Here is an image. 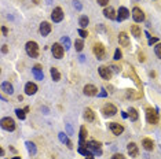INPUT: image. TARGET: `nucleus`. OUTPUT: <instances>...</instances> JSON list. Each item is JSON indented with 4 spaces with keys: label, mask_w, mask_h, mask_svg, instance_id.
Wrapping results in <instances>:
<instances>
[{
    "label": "nucleus",
    "mask_w": 161,
    "mask_h": 159,
    "mask_svg": "<svg viewBox=\"0 0 161 159\" xmlns=\"http://www.w3.org/2000/svg\"><path fill=\"white\" fill-rule=\"evenodd\" d=\"M25 50H26V54L30 58H37L39 56V45L36 41H28L26 45H25Z\"/></svg>",
    "instance_id": "nucleus-1"
},
{
    "label": "nucleus",
    "mask_w": 161,
    "mask_h": 159,
    "mask_svg": "<svg viewBox=\"0 0 161 159\" xmlns=\"http://www.w3.org/2000/svg\"><path fill=\"white\" fill-rule=\"evenodd\" d=\"M146 119L149 124L156 125L158 122V112L156 111L154 109H152V107H147L146 109Z\"/></svg>",
    "instance_id": "nucleus-2"
},
{
    "label": "nucleus",
    "mask_w": 161,
    "mask_h": 159,
    "mask_svg": "<svg viewBox=\"0 0 161 159\" xmlns=\"http://www.w3.org/2000/svg\"><path fill=\"white\" fill-rule=\"evenodd\" d=\"M2 128H3L4 130H7V132H12V130H15V122L12 118L10 117H6L2 119Z\"/></svg>",
    "instance_id": "nucleus-3"
},
{
    "label": "nucleus",
    "mask_w": 161,
    "mask_h": 159,
    "mask_svg": "<svg viewBox=\"0 0 161 159\" xmlns=\"http://www.w3.org/2000/svg\"><path fill=\"white\" fill-rule=\"evenodd\" d=\"M101 143L95 141V140H91L89 143H87V147L89 148V151H92L95 155H102V150H101Z\"/></svg>",
    "instance_id": "nucleus-4"
},
{
    "label": "nucleus",
    "mask_w": 161,
    "mask_h": 159,
    "mask_svg": "<svg viewBox=\"0 0 161 159\" xmlns=\"http://www.w3.org/2000/svg\"><path fill=\"white\" fill-rule=\"evenodd\" d=\"M52 55L54 58H57V59H61L63 56V52H65V48L62 47V44H59V43H55V44L52 45Z\"/></svg>",
    "instance_id": "nucleus-5"
},
{
    "label": "nucleus",
    "mask_w": 161,
    "mask_h": 159,
    "mask_svg": "<svg viewBox=\"0 0 161 159\" xmlns=\"http://www.w3.org/2000/svg\"><path fill=\"white\" fill-rule=\"evenodd\" d=\"M102 112H103V115H106V117H113L117 112V109H116V106H113L112 103H107L102 107Z\"/></svg>",
    "instance_id": "nucleus-6"
},
{
    "label": "nucleus",
    "mask_w": 161,
    "mask_h": 159,
    "mask_svg": "<svg viewBox=\"0 0 161 159\" xmlns=\"http://www.w3.org/2000/svg\"><path fill=\"white\" fill-rule=\"evenodd\" d=\"M51 19H52L54 22H61L63 19V11L61 7H55V8L52 10V12H51Z\"/></svg>",
    "instance_id": "nucleus-7"
},
{
    "label": "nucleus",
    "mask_w": 161,
    "mask_h": 159,
    "mask_svg": "<svg viewBox=\"0 0 161 159\" xmlns=\"http://www.w3.org/2000/svg\"><path fill=\"white\" fill-rule=\"evenodd\" d=\"M94 54L96 55V58L98 59H105V55H106V52H105V47L103 44H101V43H98V44L94 45Z\"/></svg>",
    "instance_id": "nucleus-8"
},
{
    "label": "nucleus",
    "mask_w": 161,
    "mask_h": 159,
    "mask_svg": "<svg viewBox=\"0 0 161 159\" xmlns=\"http://www.w3.org/2000/svg\"><path fill=\"white\" fill-rule=\"evenodd\" d=\"M109 129H110L112 132H113V135H116V136H120L122 132H124V126L117 124V122H110V124H109Z\"/></svg>",
    "instance_id": "nucleus-9"
},
{
    "label": "nucleus",
    "mask_w": 161,
    "mask_h": 159,
    "mask_svg": "<svg viewBox=\"0 0 161 159\" xmlns=\"http://www.w3.org/2000/svg\"><path fill=\"white\" fill-rule=\"evenodd\" d=\"M99 76L103 80H110L112 78V70L107 66H101L99 67Z\"/></svg>",
    "instance_id": "nucleus-10"
},
{
    "label": "nucleus",
    "mask_w": 161,
    "mask_h": 159,
    "mask_svg": "<svg viewBox=\"0 0 161 159\" xmlns=\"http://www.w3.org/2000/svg\"><path fill=\"white\" fill-rule=\"evenodd\" d=\"M132 17H134V19L136 22H142L143 19H145V14H143V11L139 7H135V8L132 10Z\"/></svg>",
    "instance_id": "nucleus-11"
},
{
    "label": "nucleus",
    "mask_w": 161,
    "mask_h": 159,
    "mask_svg": "<svg viewBox=\"0 0 161 159\" xmlns=\"http://www.w3.org/2000/svg\"><path fill=\"white\" fill-rule=\"evenodd\" d=\"M103 15L107 18V19H110V21H114V19H117L116 11H114L113 7H106V8L103 10Z\"/></svg>",
    "instance_id": "nucleus-12"
},
{
    "label": "nucleus",
    "mask_w": 161,
    "mask_h": 159,
    "mask_svg": "<svg viewBox=\"0 0 161 159\" xmlns=\"http://www.w3.org/2000/svg\"><path fill=\"white\" fill-rule=\"evenodd\" d=\"M96 93H98V88L95 85L88 84V85L84 86V95H87V96H95Z\"/></svg>",
    "instance_id": "nucleus-13"
},
{
    "label": "nucleus",
    "mask_w": 161,
    "mask_h": 159,
    "mask_svg": "<svg viewBox=\"0 0 161 159\" xmlns=\"http://www.w3.org/2000/svg\"><path fill=\"white\" fill-rule=\"evenodd\" d=\"M129 17V11L125 7H120L119 12H117V21H124Z\"/></svg>",
    "instance_id": "nucleus-14"
},
{
    "label": "nucleus",
    "mask_w": 161,
    "mask_h": 159,
    "mask_svg": "<svg viewBox=\"0 0 161 159\" xmlns=\"http://www.w3.org/2000/svg\"><path fill=\"white\" fill-rule=\"evenodd\" d=\"M127 150H128V154L132 158H136V156L139 155V150H138V145L135 144V143H129V144L127 145Z\"/></svg>",
    "instance_id": "nucleus-15"
},
{
    "label": "nucleus",
    "mask_w": 161,
    "mask_h": 159,
    "mask_svg": "<svg viewBox=\"0 0 161 159\" xmlns=\"http://www.w3.org/2000/svg\"><path fill=\"white\" fill-rule=\"evenodd\" d=\"M36 92H37V85H36L35 83H28L26 85H25V93L26 95L32 96V95H35Z\"/></svg>",
    "instance_id": "nucleus-16"
},
{
    "label": "nucleus",
    "mask_w": 161,
    "mask_h": 159,
    "mask_svg": "<svg viewBox=\"0 0 161 159\" xmlns=\"http://www.w3.org/2000/svg\"><path fill=\"white\" fill-rule=\"evenodd\" d=\"M119 41H120V45L121 47H128L129 45V38L128 36H127V33L125 32H121L119 34Z\"/></svg>",
    "instance_id": "nucleus-17"
},
{
    "label": "nucleus",
    "mask_w": 161,
    "mask_h": 159,
    "mask_svg": "<svg viewBox=\"0 0 161 159\" xmlns=\"http://www.w3.org/2000/svg\"><path fill=\"white\" fill-rule=\"evenodd\" d=\"M32 73H33V76L36 77V80H44V74H43L42 66L40 65H36L35 67L32 69Z\"/></svg>",
    "instance_id": "nucleus-18"
},
{
    "label": "nucleus",
    "mask_w": 161,
    "mask_h": 159,
    "mask_svg": "<svg viewBox=\"0 0 161 159\" xmlns=\"http://www.w3.org/2000/svg\"><path fill=\"white\" fill-rule=\"evenodd\" d=\"M50 32H51V25L48 22H42L40 24V33H42V36H48Z\"/></svg>",
    "instance_id": "nucleus-19"
},
{
    "label": "nucleus",
    "mask_w": 161,
    "mask_h": 159,
    "mask_svg": "<svg viewBox=\"0 0 161 159\" xmlns=\"http://www.w3.org/2000/svg\"><path fill=\"white\" fill-rule=\"evenodd\" d=\"M142 145L146 151H153V148H154V143H153V140L152 138H147V137L142 140Z\"/></svg>",
    "instance_id": "nucleus-20"
},
{
    "label": "nucleus",
    "mask_w": 161,
    "mask_h": 159,
    "mask_svg": "<svg viewBox=\"0 0 161 159\" xmlns=\"http://www.w3.org/2000/svg\"><path fill=\"white\" fill-rule=\"evenodd\" d=\"M87 129L86 126H81L80 128V147H87Z\"/></svg>",
    "instance_id": "nucleus-21"
},
{
    "label": "nucleus",
    "mask_w": 161,
    "mask_h": 159,
    "mask_svg": "<svg viewBox=\"0 0 161 159\" xmlns=\"http://www.w3.org/2000/svg\"><path fill=\"white\" fill-rule=\"evenodd\" d=\"M84 118H86L88 122H92L94 119H95V112L91 109H86V111H84Z\"/></svg>",
    "instance_id": "nucleus-22"
},
{
    "label": "nucleus",
    "mask_w": 161,
    "mask_h": 159,
    "mask_svg": "<svg viewBox=\"0 0 161 159\" xmlns=\"http://www.w3.org/2000/svg\"><path fill=\"white\" fill-rule=\"evenodd\" d=\"M2 89H3V92H6V93H8V95H11L12 92H14V86L10 83H7V81H4V83L2 84Z\"/></svg>",
    "instance_id": "nucleus-23"
},
{
    "label": "nucleus",
    "mask_w": 161,
    "mask_h": 159,
    "mask_svg": "<svg viewBox=\"0 0 161 159\" xmlns=\"http://www.w3.org/2000/svg\"><path fill=\"white\" fill-rule=\"evenodd\" d=\"M25 145H26V148H28V152H29L32 156H35V155H36V152H37L35 143H32V141H26V143H25Z\"/></svg>",
    "instance_id": "nucleus-24"
},
{
    "label": "nucleus",
    "mask_w": 161,
    "mask_h": 159,
    "mask_svg": "<svg viewBox=\"0 0 161 159\" xmlns=\"http://www.w3.org/2000/svg\"><path fill=\"white\" fill-rule=\"evenodd\" d=\"M128 117L131 118V121H138L139 114H138L136 109H134V107H129V109H128Z\"/></svg>",
    "instance_id": "nucleus-25"
},
{
    "label": "nucleus",
    "mask_w": 161,
    "mask_h": 159,
    "mask_svg": "<svg viewBox=\"0 0 161 159\" xmlns=\"http://www.w3.org/2000/svg\"><path fill=\"white\" fill-rule=\"evenodd\" d=\"M50 73H51V77H52L54 81H59L61 80V74H59V71H58L57 67H52L50 70Z\"/></svg>",
    "instance_id": "nucleus-26"
},
{
    "label": "nucleus",
    "mask_w": 161,
    "mask_h": 159,
    "mask_svg": "<svg viewBox=\"0 0 161 159\" xmlns=\"http://www.w3.org/2000/svg\"><path fill=\"white\" fill-rule=\"evenodd\" d=\"M131 33L138 38V37H140V34H142V30H140V28L138 26V25H131Z\"/></svg>",
    "instance_id": "nucleus-27"
},
{
    "label": "nucleus",
    "mask_w": 161,
    "mask_h": 159,
    "mask_svg": "<svg viewBox=\"0 0 161 159\" xmlns=\"http://www.w3.org/2000/svg\"><path fill=\"white\" fill-rule=\"evenodd\" d=\"M61 44L65 47V50H69V48H70V38H69L68 36L62 37V38H61Z\"/></svg>",
    "instance_id": "nucleus-28"
},
{
    "label": "nucleus",
    "mask_w": 161,
    "mask_h": 159,
    "mask_svg": "<svg viewBox=\"0 0 161 159\" xmlns=\"http://www.w3.org/2000/svg\"><path fill=\"white\" fill-rule=\"evenodd\" d=\"M79 24H80L81 29H83V28H87V25L89 24V19H88L87 17H81V18H80V21H79Z\"/></svg>",
    "instance_id": "nucleus-29"
},
{
    "label": "nucleus",
    "mask_w": 161,
    "mask_h": 159,
    "mask_svg": "<svg viewBox=\"0 0 161 159\" xmlns=\"http://www.w3.org/2000/svg\"><path fill=\"white\" fill-rule=\"evenodd\" d=\"M75 48H76V51H79V52H80V51L84 48L83 40H76V41H75Z\"/></svg>",
    "instance_id": "nucleus-30"
},
{
    "label": "nucleus",
    "mask_w": 161,
    "mask_h": 159,
    "mask_svg": "<svg viewBox=\"0 0 161 159\" xmlns=\"http://www.w3.org/2000/svg\"><path fill=\"white\" fill-rule=\"evenodd\" d=\"M15 114L19 119H25V110H21V109H17L15 110Z\"/></svg>",
    "instance_id": "nucleus-31"
},
{
    "label": "nucleus",
    "mask_w": 161,
    "mask_h": 159,
    "mask_svg": "<svg viewBox=\"0 0 161 159\" xmlns=\"http://www.w3.org/2000/svg\"><path fill=\"white\" fill-rule=\"evenodd\" d=\"M58 136H59V140H61V141H62V143H65V144H66V143L69 141L68 136H66V135H65V133H63V132H61V133H59V135H58Z\"/></svg>",
    "instance_id": "nucleus-32"
},
{
    "label": "nucleus",
    "mask_w": 161,
    "mask_h": 159,
    "mask_svg": "<svg viewBox=\"0 0 161 159\" xmlns=\"http://www.w3.org/2000/svg\"><path fill=\"white\" fill-rule=\"evenodd\" d=\"M154 52H156V55L161 59V43H158V44L154 47Z\"/></svg>",
    "instance_id": "nucleus-33"
},
{
    "label": "nucleus",
    "mask_w": 161,
    "mask_h": 159,
    "mask_svg": "<svg viewBox=\"0 0 161 159\" xmlns=\"http://www.w3.org/2000/svg\"><path fill=\"white\" fill-rule=\"evenodd\" d=\"M73 7H75V8L77 10V11H80V10L83 8V6H81V3H80V2H77V0H75V2H73Z\"/></svg>",
    "instance_id": "nucleus-34"
},
{
    "label": "nucleus",
    "mask_w": 161,
    "mask_h": 159,
    "mask_svg": "<svg viewBox=\"0 0 161 159\" xmlns=\"http://www.w3.org/2000/svg\"><path fill=\"white\" fill-rule=\"evenodd\" d=\"M121 58H122L121 51H120V50H116V52H114V59H116V60H120Z\"/></svg>",
    "instance_id": "nucleus-35"
},
{
    "label": "nucleus",
    "mask_w": 161,
    "mask_h": 159,
    "mask_svg": "<svg viewBox=\"0 0 161 159\" xmlns=\"http://www.w3.org/2000/svg\"><path fill=\"white\" fill-rule=\"evenodd\" d=\"M79 34H80L83 38H86L87 36H88V32H87V30H84V29H79Z\"/></svg>",
    "instance_id": "nucleus-36"
},
{
    "label": "nucleus",
    "mask_w": 161,
    "mask_h": 159,
    "mask_svg": "<svg viewBox=\"0 0 161 159\" xmlns=\"http://www.w3.org/2000/svg\"><path fill=\"white\" fill-rule=\"evenodd\" d=\"M96 2H98L99 6H107L109 4V0H96Z\"/></svg>",
    "instance_id": "nucleus-37"
},
{
    "label": "nucleus",
    "mask_w": 161,
    "mask_h": 159,
    "mask_svg": "<svg viewBox=\"0 0 161 159\" xmlns=\"http://www.w3.org/2000/svg\"><path fill=\"white\" fill-rule=\"evenodd\" d=\"M112 159H125L124 155H121V154H114L113 156H112Z\"/></svg>",
    "instance_id": "nucleus-38"
},
{
    "label": "nucleus",
    "mask_w": 161,
    "mask_h": 159,
    "mask_svg": "<svg viewBox=\"0 0 161 159\" xmlns=\"http://www.w3.org/2000/svg\"><path fill=\"white\" fill-rule=\"evenodd\" d=\"M154 43H158V38L157 37H150L149 38V44L152 45V44H154Z\"/></svg>",
    "instance_id": "nucleus-39"
},
{
    "label": "nucleus",
    "mask_w": 161,
    "mask_h": 159,
    "mask_svg": "<svg viewBox=\"0 0 161 159\" xmlns=\"http://www.w3.org/2000/svg\"><path fill=\"white\" fill-rule=\"evenodd\" d=\"M66 129H68V133H69V135H73V129H72L70 124H68V125H66Z\"/></svg>",
    "instance_id": "nucleus-40"
},
{
    "label": "nucleus",
    "mask_w": 161,
    "mask_h": 159,
    "mask_svg": "<svg viewBox=\"0 0 161 159\" xmlns=\"http://www.w3.org/2000/svg\"><path fill=\"white\" fill-rule=\"evenodd\" d=\"M139 62H145V55L142 52H139Z\"/></svg>",
    "instance_id": "nucleus-41"
},
{
    "label": "nucleus",
    "mask_w": 161,
    "mask_h": 159,
    "mask_svg": "<svg viewBox=\"0 0 161 159\" xmlns=\"http://www.w3.org/2000/svg\"><path fill=\"white\" fill-rule=\"evenodd\" d=\"M2 33H3L4 36H6L7 33H8V30H7V28H6V26H3V28H2Z\"/></svg>",
    "instance_id": "nucleus-42"
},
{
    "label": "nucleus",
    "mask_w": 161,
    "mask_h": 159,
    "mask_svg": "<svg viewBox=\"0 0 161 159\" xmlns=\"http://www.w3.org/2000/svg\"><path fill=\"white\" fill-rule=\"evenodd\" d=\"M66 145H68V148H70V150L73 148V144H72V141H70V140H69V141L66 143Z\"/></svg>",
    "instance_id": "nucleus-43"
},
{
    "label": "nucleus",
    "mask_w": 161,
    "mask_h": 159,
    "mask_svg": "<svg viewBox=\"0 0 161 159\" xmlns=\"http://www.w3.org/2000/svg\"><path fill=\"white\" fill-rule=\"evenodd\" d=\"M106 91H103V89H102V92H101V93H99V96H102V97H105V96H106Z\"/></svg>",
    "instance_id": "nucleus-44"
},
{
    "label": "nucleus",
    "mask_w": 161,
    "mask_h": 159,
    "mask_svg": "<svg viewBox=\"0 0 161 159\" xmlns=\"http://www.w3.org/2000/svg\"><path fill=\"white\" fill-rule=\"evenodd\" d=\"M2 51H3V52L6 54L7 51H8V48H7V45H3V48H2Z\"/></svg>",
    "instance_id": "nucleus-45"
},
{
    "label": "nucleus",
    "mask_w": 161,
    "mask_h": 159,
    "mask_svg": "<svg viewBox=\"0 0 161 159\" xmlns=\"http://www.w3.org/2000/svg\"><path fill=\"white\" fill-rule=\"evenodd\" d=\"M86 159H94V156H92V154H91V155H88V156H87V158Z\"/></svg>",
    "instance_id": "nucleus-46"
},
{
    "label": "nucleus",
    "mask_w": 161,
    "mask_h": 159,
    "mask_svg": "<svg viewBox=\"0 0 161 159\" xmlns=\"http://www.w3.org/2000/svg\"><path fill=\"white\" fill-rule=\"evenodd\" d=\"M33 3H35V4H39V3H40V0H33Z\"/></svg>",
    "instance_id": "nucleus-47"
},
{
    "label": "nucleus",
    "mask_w": 161,
    "mask_h": 159,
    "mask_svg": "<svg viewBox=\"0 0 161 159\" xmlns=\"http://www.w3.org/2000/svg\"><path fill=\"white\" fill-rule=\"evenodd\" d=\"M12 159H21V158H19V156H17V158H12Z\"/></svg>",
    "instance_id": "nucleus-48"
}]
</instances>
